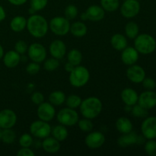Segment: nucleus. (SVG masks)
Returning a JSON list of instances; mask_svg holds the SVG:
<instances>
[{
  "mask_svg": "<svg viewBox=\"0 0 156 156\" xmlns=\"http://www.w3.org/2000/svg\"><path fill=\"white\" fill-rule=\"evenodd\" d=\"M30 99H31L32 103L34 104V105H39L44 101V96L41 92L36 91V92H34L31 94Z\"/></svg>",
  "mask_w": 156,
  "mask_h": 156,
  "instance_id": "c03bdc74",
  "label": "nucleus"
},
{
  "mask_svg": "<svg viewBox=\"0 0 156 156\" xmlns=\"http://www.w3.org/2000/svg\"><path fill=\"white\" fill-rule=\"evenodd\" d=\"M90 79V73L87 68L82 66H77L69 73V83L72 86L81 88L86 85Z\"/></svg>",
  "mask_w": 156,
  "mask_h": 156,
  "instance_id": "20e7f679",
  "label": "nucleus"
},
{
  "mask_svg": "<svg viewBox=\"0 0 156 156\" xmlns=\"http://www.w3.org/2000/svg\"><path fill=\"white\" fill-rule=\"evenodd\" d=\"M145 152L150 156H156V141L155 140H148L144 146Z\"/></svg>",
  "mask_w": 156,
  "mask_h": 156,
  "instance_id": "58836bf2",
  "label": "nucleus"
},
{
  "mask_svg": "<svg viewBox=\"0 0 156 156\" xmlns=\"http://www.w3.org/2000/svg\"><path fill=\"white\" fill-rule=\"evenodd\" d=\"M122 101L125 105L133 106L138 102L139 94L136 91L131 88H126L122 91L120 94Z\"/></svg>",
  "mask_w": 156,
  "mask_h": 156,
  "instance_id": "6ab92c4d",
  "label": "nucleus"
},
{
  "mask_svg": "<svg viewBox=\"0 0 156 156\" xmlns=\"http://www.w3.org/2000/svg\"><path fill=\"white\" fill-rule=\"evenodd\" d=\"M50 53L53 57L61 59L65 56L66 53V46L63 41L60 40H55L50 45Z\"/></svg>",
  "mask_w": 156,
  "mask_h": 156,
  "instance_id": "a211bd4d",
  "label": "nucleus"
},
{
  "mask_svg": "<svg viewBox=\"0 0 156 156\" xmlns=\"http://www.w3.org/2000/svg\"><path fill=\"white\" fill-rule=\"evenodd\" d=\"M105 15V11L100 5H93L86 9L85 13L81 15V19L83 21L89 20L91 21H101Z\"/></svg>",
  "mask_w": 156,
  "mask_h": 156,
  "instance_id": "9d476101",
  "label": "nucleus"
},
{
  "mask_svg": "<svg viewBox=\"0 0 156 156\" xmlns=\"http://www.w3.org/2000/svg\"><path fill=\"white\" fill-rule=\"evenodd\" d=\"M133 123L127 117H121L116 121V128L122 134L128 133L133 131Z\"/></svg>",
  "mask_w": 156,
  "mask_h": 156,
  "instance_id": "5701e85b",
  "label": "nucleus"
},
{
  "mask_svg": "<svg viewBox=\"0 0 156 156\" xmlns=\"http://www.w3.org/2000/svg\"><path fill=\"white\" fill-rule=\"evenodd\" d=\"M47 3H48V0H30V9H32L35 12H39L45 9L46 6L47 5Z\"/></svg>",
  "mask_w": 156,
  "mask_h": 156,
  "instance_id": "4c0bfd02",
  "label": "nucleus"
},
{
  "mask_svg": "<svg viewBox=\"0 0 156 156\" xmlns=\"http://www.w3.org/2000/svg\"><path fill=\"white\" fill-rule=\"evenodd\" d=\"M140 2L137 0H125L120 6V13L124 18H133L140 12Z\"/></svg>",
  "mask_w": 156,
  "mask_h": 156,
  "instance_id": "1a4fd4ad",
  "label": "nucleus"
},
{
  "mask_svg": "<svg viewBox=\"0 0 156 156\" xmlns=\"http://www.w3.org/2000/svg\"><path fill=\"white\" fill-rule=\"evenodd\" d=\"M138 136H139L136 133L131 131L128 133L123 134L121 136L119 137V139L117 140V143L120 147H128V146L137 144Z\"/></svg>",
  "mask_w": 156,
  "mask_h": 156,
  "instance_id": "4be33fe9",
  "label": "nucleus"
},
{
  "mask_svg": "<svg viewBox=\"0 0 156 156\" xmlns=\"http://www.w3.org/2000/svg\"><path fill=\"white\" fill-rule=\"evenodd\" d=\"M140 53H138L135 47H126V48L122 50L121 53V60L123 64L126 66H132L136 64L138 61Z\"/></svg>",
  "mask_w": 156,
  "mask_h": 156,
  "instance_id": "f3484780",
  "label": "nucleus"
},
{
  "mask_svg": "<svg viewBox=\"0 0 156 156\" xmlns=\"http://www.w3.org/2000/svg\"><path fill=\"white\" fill-rule=\"evenodd\" d=\"M38 118L46 122H50L54 118L56 115V110L50 102H43L38 105L37 108Z\"/></svg>",
  "mask_w": 156,
  "mask_h": 156,
  "instance_id": "ddd939ff",
  "label": "nucleus"
},
{
  "mask_svg": "<svg viewBox=\"0 0 156 156\" xmlns=\"http://www.w3.org/2000/svg\"><path fill=\"white\" fill-rule=\"evenodd\" d=\"M41 146L46 152L50 154L56 153L60 149L59 141H58L54 137H46L45 139H44V141L41 143Z\"/></svg>",
  "mask_w": 156,
  "mask_h": 156,
  "instance_id": "412c9836",
  "label": "nucleus"
},
{
  "mask_svg": "<svg viewBox=\"0 0 156 156\" xmlns=\"http://www.w3.org/2000/svg\"><path fill=\"white\" fill-rule=\"evenodd\" d=\"M51 126L48 122L44 120H35L30 124V132L33 136L37 139H45L51 134Z\"/></svg>",
  "mask_w": 156,
  "mask_h": 156,
  "instance_id": "0eeeda50",
  "label": "nucleus"
},
{
  "mask_svg": "<svg viewBox=\"0 0 156 156\" xmlns=\"http://www.w3.org/2000/svg\"><path fill=\"white\" fill-rule=\"evenodd\" d=\"M9 3L15 6H21L22 5L25 4L27 0H8Z\"/></svg>",
  "mask_w": 156,
  "mask_h": 156,
  "instance_id": "49530a36",
  "label": "nucleus"
},
{
  "mask_svg": "<svg viewBox=\"0 0 156 156\" xmlns=\"http://www.w3.org/2000/svg\"><path fill=\"white\" fill-rule=\"evenodd\" d=\"M5 17H6L5 11L4 8H3L2 6L0 5V22L2 21L5 18Z\"/></svg>",
  "mask_w": 156,
  "mask_h": 156,
  "instance_id": "de8ad7c7",
  "label": "nucleus"
},
{
  "mask_svg": "<svg viewBox=\"0 0 156 156\" xmlns=\"http://www.w3.org/2000/svg\"><path fill=\"white\" fill-rule=\"evenodd\" d=\"M3 56H4V50H3V47L0 44V59H2Z\"/></svg>",
  "mask_w": 156,
  "mask_h": 156,
  "instance_id": "8fccbe9b",
  "label": "nucleus"
},
{
  "mask_svg": "<svg viewBox=\"0 0 156 156\" xmlns=\"http://www.w3.org/2000/svg\"><path fill=\"white\" fill-rule=\"evenodd\" d=\"M125 34L129 39H135L140 33L139 25L134 21H129L125 26Z\"/></svg>",
  "mask_w": 156,
  "mask_h": 156,
  "instance_id": "c85d7f7f",
  "label": "nucleus"
},
{
  "mask_svg": "<svg viewBox=\"0 0 156 156\" xmlns=\"http://www.w3.org/2000/svg\"><path fill=\"white\" fill-rule=\"evenodd\" d=\"M103 105L101 101L96 97H89L82 101L79 110L82 115L85 118H96L101 113Z\"/></svg>",
  "mask_w": 156,
  "mask_h": 156,
  "instance_id": "f03ea898",
  "label": "nucleus"
},
{
  "mask_svg": "<svg viewBox=\"0 0 156 156\" xmlns=\"http://www.w3.org/2000/svg\"><path fill=\"white\" fill-rule=\"evenodd\" d=\"M123 1H125V0H123Z\"/></svg>",
  "mask_w": 156,
  "mask_h": 156,
  "instance_id": "864d4df0",
  "label": "nucleus"
},
{
  "mask_svg": "<svg viewBox=\"0 0 156 156\" xmlns=\"http://www.w3.org/2000/svg\"><path fill=\"white\" fill-rule=\"evenodd\" d=\"M85 143L89 149H95L101 147L105 143V136L101 132H89L85 139Z\"/></svg>",
  "mask_w": 156,
  "mask_h": 156,
  "instance_id": "2eb2a0df",
  "label": "nucleus"
},
{
  "mask_svg": "<svg viewBox=\"0 0 156 156\" xmlns=\"http://www.w3.org/2000/svg\"><path fill=\"white\" fill-rule=\"evenodd\" d=\"M67 59L69 63L74 66H77L81 64L82 61V54L81 51L77 49H73L67 54Z\"/></svg>",
  "mask_w": 156,
  "mask_h": 156,
  "instance_id": "c756f323",
  "label": "nucleus"
},
{
  "mask_svg": "<svg viewBox=\"0 0 156 156\" xmlns=\"http://www.w3.org/2000/svg\"><path fill=\"white\" fill-rule=\"evenodd\" d=\"M27 49H28V46L25 41L20 40L15 43V50L20 55H24V53H27Z\"/></svg>",
  "mask_w": 156,
  "mask_h": 156,
  "instance_id": "a19ab883",
  "label": "nucleus"
},
{
  "mask_svg": "<svg viewBox=\"0 0 156 156\" xmlns=\"http://www.w3.org/2000/svg\"><path fill=\"white\" fill-rule=\"evenodd\" d=\"M111 44L113 48L115 49L116 50L122 51L123 49L127 47L128 42L124 35L120 34H116L111 37Z\"/></svg>",
  "mask_w": 156,
  "mask_h": 156,
  "instance_id": "b1692460",
  "label": "nucleus"
},
{
  "mask_svg": "<svg viewBox=\"0 0 156 156\" xmlns=\"http://www.w3.org/2000/svg\"><path fill=\"white\" fill-rule=\"evenodd\" d=\"M131 113H132L134 117H139V118H143V117H146L148 115V110L143 108V107H141L138 104H136L135 105L132 106Z\"/></svg>",
  "mask_w": 156,
  "mask_h": 156,
  "instance_id": "c9c22d12",
  "label": "nucleus"
},
{
  "mask_svg": "<svg viewBox=\"0 0 156 156\" xmlns=\"http://www.w3.org/2000/svg\"><path fill=\"white\" fill-rule=\"evenodd\" d=\"M59 66V59H56L54 57L49 58V59H45L44 63V68L46 71L53 72L56 70L58 67Z\"/></svg>",
  "mask_w": 156,
  "mask_h": 156,
  "instance_id": "72a5a7b5",
  "label": "nucleus"
},
{
  "mask_svg": "<svg viewBox=\"0 0 156 156\" xmlns=\"http://www.w3.org/2000/svg\"><path fill=\"white\" fill-rule=\"evenodd\" d=\"M100 2L105 12H114L120 7V0H101Z\"/></svg>",
  "mask_w": 156,
  "mask_h": 156,
  "instance_id": "7c9ffc66",
  "label": "nucleus"
},
{
  "mask_svg": "<svg viewBox=\"0 0 156 156\" xmlns=\"http://www.w3.org/2000/svg\"><path fill=\"white\" fill-rule=\"evenodd\" d=\"M137 1H139V2H140V1H141V0H137Z\"/></svg>",
  "mask_w": 156,
  "mask_h": 156,
  "instance_id": "603ef678",
  "label": "nucleus"
},
{
  "mask_svg": "<svg viewBox=\"0 0 156 156\" xmlns=\"http://www.w3.org/2000/svg\"><path fill=\"white\" fill-rule=\"evenodd\" d=\"M69 20L65 17L56 16L52 18L49 24V28L57 36H65L70 30Z\"/></svg>",
  "mask_w": 156,
  "mask_h": 156,
  "instance_id": "39448f33",
  "label": "nucleus"
},
{
  "mask_svg": "<svg viewBox=\"0 0 156 156\" xmlns=\"http://www.w3.org/2000/svg\"><path fill=\"white\" fill-rule=\"evenodd\" d=\"M79 11L78 8L74 5H69L64 11V15L65 18H66L68 20H73L77 17Z\"/></svg>",
  "mask_w": 156,
  "mask_h": 156,
  "instance_id": "e433bc0d",
  "label": "nucleus"
},
{
  "mask_svg": "<svg viewBox=\"0 0 156 156\" xmlns=\"http://www.w3.org/2000/svg\"><path fill=\"white\" fill-rule=\"evenodd\" d=\"M155 88H156V87H155Z\"/></svg>",
  "mask_w": 156,
  "mask_h": 156,
  "instance_id": "5fc2aeb1",
  "label": "nucleus"
},
{
  "mask_svg": "<svg viewBox=\"0 0 156 156\" xmlns=\"http://www.w3.org/2000/svg\"><path fill=\"white\" fill-rule=\"evenodd\" d=\"M34 152L30 149V147H21L17 153L18 156H34Z\"/></svg>",
  "mask_w": 156,
  "mask_h": 156,
  "instance_id": "a18cd8bd",
  "label": "nucleus"
},
{
  "mask_svg": "<svg viewBox=\"0 0 156 156\" xmlns=\"http://www.w3.org/2000/svg\"><path fill=\"white\" fill-rule=\"evenodd\" d=\"M16 134L15 131L11 129H3L2 132L1 140L5 144H12L15 142Z\"/></svg>",
  "mask_w": 156,
  "mask_h": 156,
  "instance_id": "2f4dec72",
  "label": "nucleus"
},
{
  "mask_svg": "<svg viewBox=\"0 0 156 156\" xmlns=\"http://www.w3.org/2000/svg\"><path fill=\"white\" fill-rule=\"evenodd\" d=\"M51 134L53 137L59 142H62L66 140L68 137V130H67L66 126L63 125H56L54 127L51 129Z\"/></svg>",
  "mask_w": 156,
  "mask_h": 156,
  "instance_id": "bb28decb",
  "label": "nucleus"
},
{
  "mask_svg": "<svg viewBox=\"0 0 156 156\" xmlns=\"http://www.w3.org/2000/svg\"><path fill=\"white\" fill-rule=\"evenodd\" d=\"M72 34L76 37H82L85 36L88 32L86 24L82 21H76L70 25V30Z\"/></svg>",
  "mask_w": 156,
  "mask_h": 156,
  "instance_id": "393cba45",
  "label": "nucleus"
},
{
  "mask_svg": "<svg viewBox=\"0 0 156 156\" xmlns=\"http://www.w3.org/2000/svg\"><path fill=\"white\" fill-rule=\"evenodd\" d=\"M17 123V115L11 109H4L0 111V127L2 129H11Z\"/></svg>",
  "mask_w": 156,
  "mask_h": 156,
  "instance_id": "f8f14e48",
  "label": "nucleus"
},
{
  "mask_svg": "<svg viewBox=\"0 0 156 156\" xmlns=\"http://www.w3.org/2000/svg\"><path fill=\"white\" fill-rule=\"evenodd\" d=\"M126 76L128 79L133 83H142L143 79L146 78V72L142 66L133 64L129 66L126 70Z\"/></svg>",
  "mask_w": 156,
  "mask_h": 156,
  "instance_id": "dca6fc26",
  "label": "nucleus"
},
{
  "mask_svg": "<svg viewBox=\"0 0 156 156\" xmlns=\"http://www.w3.org/2000/svg\"><path fill=\"white\" fill-rule=\"evenodd\" d=\"M33 143V137L28 133L23 134L19 138V144L21 147H30Z\"/></svg>",
  "mask_w": 156,
  "mask_h": 156,
  "instance_id": "ea45409f",
  "label": "nucleus"
},
{
  "mask_svg": "<svg viewBox=\"0 0 156 156\" xmlns=\"http://www.w3.org/2000/svg\"><path fill=\"white\" fill-rule=\"evenodd\" d=\"M141 132L147 140L156 139V117H146L141 124Z\"/></svg>",
  "mask_w": 156,
  "mask_h": 156,
  "instance_id": "9b49d317",
  "label": "nucleus"
},
{
  "mask_svg": "<svg viewBox=\"0 0 156 156\" xmlns=\"http://www.w3.org/2000/svg\"><path fill=\"white\" fill-rule=\"evenodd\" d=\"M65 69H66V71H67L68 72V73H70V72L72 71V70L73 69H74V66L73 65H72L71 63H69V62H67L66 64L65 65Z\"/></svg>",
  "mask_w": 156,
  "mask_h": 156,
  "instance_id": "09e8293b",
  "label": "nucleus"
},
{
  "mask_svg": "<svg viewBox=\"0 0 156 156\" xmlns=\"http://www.w3.org/2000/svg\"><path fill=\"white\" fill-rule=\"evenodd\" d=\"M3 62L8 68H15L21 61V55L15 50H9L4 54L2 57Z\"/></svg>",
  "mask_w": 156,
  "mask_h": 156,
  "instance_id": "aec40b11",
  "label": "nucleus"
},
{
  "mask_svg": "<svg viewBox=\"0 0 156 156\" xmlns=\"http://www.w3.org/2000/svg\"><path fill=\"white\" fill-rule=\"evenodd\" d=\"M78 126L79 129L85 133H89L93 129V123L90 119L85 118L84 117L82 120H79L78 121Z\"/></svg>",
  "mask_w": 156,
  "mask_h": 156,
  "instance_id": "f704fd0d",
  "label": "nucleus"
},
{
  "mask_svg": "<svg viewBox=\"0 0 156 156\" xmlns=\"http://www.w3.org/2000/svg\"><path fill=\"white\" fill-rule=\"evenodd\" d=\"M82 98L76 94H70L68 97L66 98L65 103L68 108L72 109H76L79 108L82 103Z\"/></svg>",
  "mask_w": 156,
  "mask_h": 156,
  "instance_id": "473e14b6",
  "label": "nucleus"
},
{
  "mask_svg": "<svg viewBox=\"0 0 156 156\" xmlns=\"http://www.w3.org/2000/svg\"><path fill=\"white\" fill-rule=\"evenodd\" d=\"M56 120L60 124L66 126H73L78 123L79 114L75 109L65 108L61 109L56 114Z\"/></svg>",
  "mask_w": 156,
  "mask_h": 156,
  "instance_id": "423d86ee",
  "label": "nucleus"
},
{
  "mask_svg": "<svg viewBox=\"0 0 156 156\" xmlns=\"http://www.w3.org/2000/svg\"><path fill=\"white\" fill-rule=\"evenodd\" d=\"M27 54L32 62H44L47 59V50L46 48L39 43H34L30 44L27 49Z\"/></svg>",
  "mask_w": 156,
  "mask_h": 156,
  "instance_id": "6e6552de",
  "label": "nucleus"
},
{
  "mask_svg": "<svg viewBox=\"0 0 156 156\" xmlns=\"http://www.w3.org/2000/svg\"><path fill=\"white\" fill-rule=\"evenodd\" d=\"M66 94L61 91H54L49 95V101L53 106H59L65 103Z\"/></svg>",
  "mask_w": 156,
  "mask_h": 156,
  "instance_id": "cd10ccee",
  "label": "nucleus"
},
{
  "mask_svg": "<svg viewBox=\"0 0 156 156\" xmlns=\"http://www.w3.org/2000/svg\"><path fill=\"white\" fill-rule=\"evenodd\" d=\"M26 27L32 37L35 38H42L48 32L49 24L42 15L34 14L27 20Z\"/></svg>",
  "mask_w": 156,
  "mask_h": 156,
  "instance_id": "f257e3e1",
  "label": "nucleus"
},
{
  "mask_svg": "<svg viewBox=\"0 0 156 156\" xmlns=\"http://www.w3.org/2000/svg\"><path fill=\"white\" fill-rule=\"evenodd\" d=\"M41 70V66L40 63L35 62H30L26 67V71L28 74L30 75H35L37 74Z\"/></svg>",
  "mask_w": 156,
  "mask_h": 156,
  "instance_id": "79ce46f5",
  "label": "nucleus"
},
{
  "mask_svg": "<svg viewBox=\"0 0 156 156\" xmlns=\"http://www.w3.org/2000/svg\"><path fill=\"white\" fill-rule=\"evenodd\" d=\"M143 88L146 90H154L156 87V82L152 78H145L142 82Z\"/></svg>",
  "mask_w": 156,
  "mask_h": 156,
  "instance_id": "37998d69",
  "label": "nucleus"
},
{
  "mask_svg": "<svg viewBox=\"0 0 156 156\" xmlns=\"http://www.w3.org/2000/svg\"><path fill=\"white\" fill-rule=\"evenodd\" d=\"M138 105L146 110L156 107V93L153 90H146L139 95Z\"/></svg>",
  "mask_w": 156,
  "mask_h": 156,
  "instance_id": "4468645a",
  "label": "nucleus"
},
{
  "mask_svg": "<svg viewBox=\"0 0 156 156\" xmlns=\"http://www.w3.org/2000/svg\"><path fill=\"white\" fill-rule=\"evenodd\" d=\"M2 129L0 127V140H1V136H2Z\"/></svg>",
  "mask_w": 156,
  "mask_h": 156,
  "instance_id": "3c124183",
  "label": "nucleus"
},
{
  "mask_svg": "<svg viewBox=\"0 0 156 156\" xmlns=\"http://www.w3.org/2000/svg\"><path fill=\"white\" fill-rule=\"evenodd\" d=\"M134 47L140 54H151L156 49V41L149 34H138L134 39Z\"/></svg>",
  "mask_w": 156,
  "mask_h": 156,
  "instance_id": "7ed1b4c3",
  "label": "nucleus"
},
{
  "mask_svg": "<svg viewBox=\"0 0 156 156\" xmlns=\"http://www.w3.org/2000/svg\"><path fill=\"white\" fill-rule=\"evenodd\" d=\"M27 27V19L24 17L18 15L14 17L10 22V28L15 32H21Z\"/></svg>",
  "mask_w": 156,
  "mask_h": 156,
  "instance_id": "a878e982",
  "label": "nucleus"
}]
</instances>
